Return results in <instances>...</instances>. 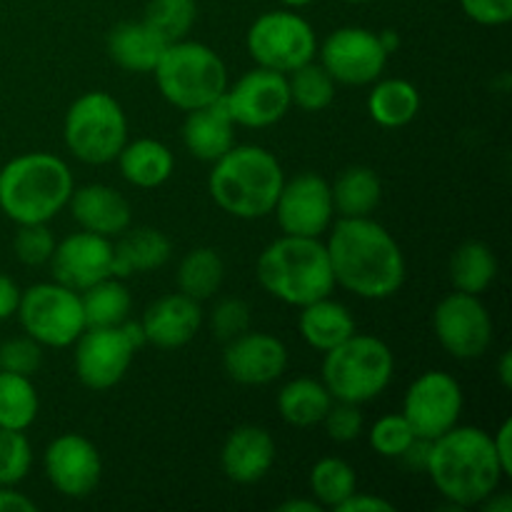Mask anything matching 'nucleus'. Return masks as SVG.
Here are the masks:
<instances>
[{
	"label": "nucleus",
	"mask_w": 512,
	"mask_h": 512,
	"mask_svg": "<svg viewBox=\"0 0 512 512\" xmlns=\"http://www.w3.org/2000/svg\"><path fill=\"white\" fill-rule=\"evenodd\" d=\"M378 35H380V43H383V48L388 50V55L398 50L400 38H398V33H395V30H383V33H378Z\"/></svg>",
	"instance_id": "864d4df0"
},
{
	"label": "nucleus",
	"mask_w": 512,
	"mask_h": 512,
	"mask_svg": "<svg viewBox=\"0 0 512 512\" xmlns=\"http://www.w3.org/2000/svg\"><path fill=\"white\" fill-rule=\"evenodd\" d=\"M38 505L28 495L13 490V485H0V512H35Z\"/></svg>",
	"instance_id": "09e8293b"
},
{
	"label": "nucleus",
	"mask_w": 512,
	"mask_h": 512,
	"mask_svg": "<svg viewBox=\"0 0 512 512\" xmlns=\"http://www.w3.org/2000/svg\"><path fill=\"white\" fill-rule=\"evenodd\" d=\"M183 143L193 158L215 163L235 145V123L223 98L205 108L190 110L183 123Z\"/></svg>",
	"instance_id": "5701e85b"
},
{
	"label": "nucleus",
	"mask_w": 512,
	"mask_h": 512,
	"mask_svg": "<svg viewBox=\"0 0 512 512\" xmlns=\"http://www.w3.org/2000/svg\"><path fill=\"white\" fill-rule=\"evenodd\" d=\"M223 368L240 385H268L288 368V348L275 335L245 330L225 345Z\"/></svg>",
	"instance_id": "6ab92c4d"
},
{
	"label": "nucleus",
	"mask_w": 512,
	"mask_h": 512,
	"mask_svg": "<svg viewBox=\"0 0 512 512\" xmlns=\"http://www.w3.org/2000/svg\"><path fill=\"white\" fill-rule=\"evenodd\" d=\"M480 508H483L485 512H512V498L510 493H490L488 498L480 503Z\"/></svg>",
	"instance_id": "8fccbe9b"
},
{
	"label": "nucleus",
	"mask_w": 512,
	"mask_h": 512,
	"mask_svg": "<svg viewBox=\"0 0 512 512\" xmlns=\"http://www.w3.org/2000/svg\"><path fill=\"white\" fill-rule=\"evenodd\" d=\"M248 53L260 68L293 73L300 65L310 63L318 53L315 30L295 10H270L258 15L248 30Z\"/></svg>",
	"instance_id": "9d476101"
},
{
	"label": "nucleus",
	"mask_w": 512,
	"mask_h": 512,
	"mask_svg": "<svg viewBox=\"0 0 512 512\" xmlns=\"http://www.w3.org/2000/svg\"><path fill=\"white\" fill-rule=\"evenodd\" d=\"M333 208L340 218H368L383 198V183L378 173L365 165L345 168L330 185Z\"/></svg>",
	"instance_id": "cd10ccee"
},
{
	"label": "nucleus",
	"mask_w": 512,
	"mask_h": 512,
	"mask_svg": "<svg viewBox=\"0 0 512 512\" xmlns=\"http://www.w3.org/2000/svg\"><path fill=\"white\" fill-rule=\"evenodd\" d=\"M113 248V278L120 280L163 268L173 253V243L158 228H128Z\"/></svg>",
	"instance_id": "393cba45"
},
{
	"label": "nucleus",
	"mask_w": 512,
	"mask_h": 512,
	"mask_svg": "<svg viewBox=\"0 0 512 512\" xmlns=\"http://www.w3.org/2000/svg\"><path fill=\"white\" fill-rule=\"evenodd\" d=\"M258 280L265 293L295 308L325 298L335 288L328 248L303 235L273 240L258 258Z\"/></svg>",
	"instance_id": "39448f33"
},
{
	"label": "nucleus",
	"mask_w": 512,
	"mask_h": 512,
	"mask_svg": "<svg viewBox=\"0 0 512 512\" xmlns=\"http://www.w3.org/2000/svg\"><path fill=\"white\" fill-rule=\"evenodd\" d=\"M115 160H118L123 178L130 185L143 190L160 188L163 183H168L175 168V158L168 145L153 138H140L133 140V143H125Z\"/></svg>",
	"instance_id": "bb28decb"
},
{
	"label": "nucleus",
	"mask_w": 512,
	"mask_h": 512,
	"mask_svg": "<svg viewBox=\"0 0 512 512\" xmlns=\"http://www.w3.org/2000/svg\"><path fill=\"white\" fill-rule=\"evenodd\" d=\"M335 285L365 300L393 298L405 283V255L373 218H340L328 238Z\"/></svg>",
	"instance_id": "f257e3e1"
},
{
	"label": "nucleus",
	"mask_w": 512,
	"mask_h": 512,
	"mask_svg": "<svg viewBox=\"0 0 512 512\" xmlns=\"http://www.w3.org/2000/svg\"><path fill=\"white\" fill-rule=\"evenodd\" d=\"M165 45L145 20H125L108 33L110 60L128 73H153Z\"/></svg>",
	"instance_id": "b1692460"
},
{
	"label": "nucleus",
	"mask_w": 512,
	"mask_h": 512,
	"mask_svg": "<svg viewBox=\"0 0 512 512\" xmlns=\"http://www.w3.org/2000/svg\"><path fill=\"white\" fill-rule=\"evenodd\" d=\"M425 473L448 503L463 510L483 503L503 480L493 438L480 428L458 425L430 443Z\"/></svg>",
	"instance_id": "f03ea898"
},
{
	"label": "nucleus",
	"mask_w": 512,
	"mask_h": 512,
	"mask_svg": "<svg viewBox=\"0 0 512 512\" xmlns=\"http://www.w3.org/2000/svg\"><path fill=\"white\" fill-rule=\"evenodd\" d=\"M285 183L283 168L260 145H233L213 163L208 188L215 205L240 220H260L273 213Z\"/></svg>",
	"instance_id": "7ed1b4c3"
},
{
	"label": "nucleus",
	"mask_w": 512,
	"mask_h": 512,
	"mask_svg": "<svg viewBox=\"0 0 512 512\" xmlns=\"http://www.w3.org/2000/svg\"><path fill=\"white\" fill-rule=\"evenodd\" d=\"M285 235L320 238L333 225V195L330 183L318 173H300L285 180L273 208Z\"/></svg>",
	"instance_id": "2eb2a0df"
},
{
	"label": "nucleus",
	"mask_w": 512,
	"mask_h": 512,
	"mask_svg": "<svg viewBox=\"0 0 512 512\" xmlns=\"http://www.w3.org/2000/svg\"><path fill=\"white\" fill-rule=\"evenodd\" d=\"M340 3H370V0H340Z\"/></svg>",
	"instance_id": "6e6d98bb"
},
{
	"label": "nucleus",
	"mask_w": 512,
	"mask_h": 512,
	"mask_svg": "<svg viewBox=\"0 0 512 512\" xmlns=\"http://www.w3.org/2000/svg\"><path fill=\"white\" fill-rule=\"evenodd\" d=\"M113 253L110 238L80 230L55 243L48 263L53 265L55 283L83 293L85 288L113 275Z\"/></svg>",
	"instance_id": "a211bd4d"
},
{
	"label": "nucleus",
	"mask_w": 512,
	"mask_h": 512,
	"mask_svg": "<svg viewBox=\"0 0 512 512\" xmlns=\"http://www.w3.org/2000/svg\"><path fill=\"white\" fill-rule=\"evenodd\" d=\"M280 3H283L285 8H290V10H298V8H305V5L315 3V0H280Z\"/></svg>",
	"instance_id": "5fc2aeb1"
},
{
	"label": "nucleus",
	"mask_w": 512,
	"mask_h": 512,
	"mask_svg": "<svg viewBox=\"0 0 512 512\" xmlns=\"http://www.w3.org/2000/svg\"><path fill=\"white\" fill-rule=\"evenodd\" d=\"M325 433L335 440V443H353L363 433V413H360V405L355 403H338L330 405V410L323 418Z\"/></svg>",
	"instance_id": "37998d69"
},
{
	"label": "nucleus",
	"mask_w": 512,
	"mask_h": 512,
	"mask_svg": "<svg viewBox=\"0 0 512 512\" xmlns=\"http://www.w3.org/2000/svg\"><path fill=\"white\" fill-rule=\"evenodd\" d=\"M45 475L60 495L83 500L98 488L103 460L98 448L85 435L65 433L45 448Z\"/></svg>",
	"instance_id": "f3484780"
},
{
	"label": "nucleus",
	"mask_w": 512,
	"mask_h": 512,
	"mask_svg": "<svg viewBox=\"0 0 512 512\" xmlns=\"http://www.w3.org/2000/svg\"><path fill=\"white\" fill-rule=\"evenodd\" d=\"M225 263L218 250L195 248L180 260L178 265V288L193 300H208L218 293L223 283Z\"/></svg>",
	"instance_id": "473e14b6"
},
{
	"label": "nucleus",
	"mask_w": 512,
	"mask_h": 512,
	"mask_svg": "<svg viewBox=\"0 0 512 512\" xmlns=\"http://www.w3.org/2000/svg\"><path fill=\"white\" fill-rule=\"evenodd\" d=\"M290 100L305 113H320L328 108L335 98V80L320 63H305L288 73Z\"/></svg>",
	"instance_id": "c9c22d12"
},
{
	"label": "nucleus",
	"mask_w": 512,
	"mask_h": 512,
	"mask_svg": "<svg viewBox=\"0 0 512 512\" xmlns=\"http://www.w3.org/2000/svg\"><path fill=\"white\" fill-rule=\"evenodd\" d=\"M43 345L35 343L33 338H13L0 345V370L18 375H35L40 363H43Z\"/></svg>",
	"instance_id": "a19ab883"
},
{
	"label": "nucleus",
	"mask_w": 512,
	"mask_h": 512,
	"mask_svg": "<svg viewBox=\"0 0 512 512\" xmlns=\"http://www.w3.org/2000/svg\"><path fill=\"white\" fill-rule=\"evenodd\" d=\"M63 138L70 153L83 163H113L128 143V118L123 105L105 90L83 93L65 113Z\"/></svg>",
	"instance_id": "6e6552de"
},
{
	"label": "nucleus",
	"mask_w": 512,
	"mask_h": 512,
	"mask_svg": "<svg viewBox=\"0 0 512 512\" xmlns=\"http://www.w3.org/2000/svg\"><path fill=\"white\" fill-rule=\"evenodd\" d=\"M68 205L80 228L103 235V238H118L130 228V220H133L128 200L118 190L103 183L83 185V188L73 190Z\"/></svg>",
	"instance_id": "4be33fe9"
},
{
	"label": "nucleus",
	"mask_w": 512,
	"mask_h": 512,
	"mask_svg": "<svg viewBox=\"0 0 512 512\" xmlns=\"http://www.w3.org/2000/svg\"><path fill=\"white\" fill-rule=\"evenodd\" d=\"M460 8L470 20L488 28L510 23L512 18V0H460Z\"/></svg>",
	"instance_id": "c03bdc74"
},
{
	"label": "nucleus",
	"mask_w": 512,
	"mask_h": 512,
	"mask_svg": "<svg viewBox=\"0 0 512 512\" xmlns=\"http://www.w3.org/2000/svg\"><path fill=\"white\" fill-rule=\"evenodd\" d=\"M38 390L28 375L0 370V428L28 430L38 418Z\"/></svg>",
	"instance_id": "72a5a7b5"
},
{
	"label": "nucleus",
	"mask_w": 512,
	"mask_h": 512,
	"mask_svg": "<svg viewBox=\"0 0 512 512\" xmlns=\"http://www.w3.org/2000/svg\"><path fill=\"white\" fill-rule=\"evenodd\" d=\"M335 510L338 512H390L393 510V503L378 498V495L358 493V490H355V493L350 495L345 503H340Z\"/></svg>",
	"instance_id": "a18cd8bd"
},
{
	"label": "nucleus",
	"mask_w": 512,
	"mask_h": 512,
	"mask_svg": "<svg viewBox=\"0 0 512 512\" xmlns=\"http://www.w3.org/2000/svg\"><path fill=\"white\" fill-rule=\"evenodd\" d=\"M145 343L160 350H178L195 338L203 325L200 300L188 298L185 293H170L148 305L143 313Z\"/></svg>",
	"instance_id": "aec40b11"
},
{
	"label": "nucleus",
	"mask_w": 512,
	"mask_h": 512,
	"mask_svg": "<svg viewBox=\"0 0 512 512\" xmlns=\"http://www.w3.org/2000/svg\"><path fill=\"white\" fill-rule=\"evenodd\" d=\"M73 173L53 153H23L0 168V210L13 223H48L73 195Z\"/></svg>",
	"instance_id": "20e7f679"
},
{
	"label": "nucleus",
	"mask_w": 512,
	"mask_h": 512,
	"mask_svg": "<svg viewBox=\"0 0 512 512\" xmlns=\"http://www.w3.org/2000/svg\"><path fill=\"white\" fill-rule=\"evenodd\" d=\"M153 75L163 98L185 113L215 103L228 90L223 58L210 45L195 40L183 38L165 45Z\"/></svg>",
	"instance_id": "423d86ee"
},
{
	"label": "nucleus",
	"mask_w": 512,
	"mask_h": 512,
	"mask_svg": "<svg viewBox=\"0 0 512 512\" xmlns=\"http://www.w3.org/2000/svg\"><path fill=\"white\" fill-rule=\"evenodd\" d=\"M490 438H493V448L495 455H498L500 468H503V475H512V420H503L498 433L490 435Z\"/></svg>",
	"instance_id": "49530a36"
},
{
	"label": "nucleus",
	"mask_w": 512,
	"mask_h": 512,
	"mask_svg": "<svg viewBox=\"0 0 512 512\" xmlns=\"http://www.w3.org/2000/svg\"><path fill=\"white\" fill-rule=\"evenodd\" d=\"M198 15V3L195 0H150L145 5V23L165 40L175 43L190 33Z\"/></svg>",
	"instance_id": "e433bc0d"
},
{
	"label": "nucleus",
	"mask_w": 512,
	"mask_h": 512,
	"mask_svg": "<svg viewBox=\"0 0 512 512\" xmlns=\"http://www.w3.org/2000/svg\"><path fill=\"white\" fill-rule=\"evenodd\" d=\"M223 103L235 125L243 128H270L288 115L290 88L288 75L270 68H253L240 75L233 88L225 90Z\"/></svg>",
	"instance_id": "ddd939ff"
},
{
	"label": "nucleus",
	"mask_w": 512,
	"mask_h": 512,
	"mask_svg": "<svg viewBox=\"0 0 512 512\" xmlns=\"http://www.w3.org/2000/svg\"><path fill=\"white\" fill-rule=\"evenodd\" d=\"M495 275H498V258L493 248L480 240L463 243L450 260V280L460 293H485L495 283Z\"/></svg>",
	"instance_id": "7c9ffc66"
},
{
	"label": "nucleus",
	"mask_w": 512,
	"mask_h": 512,
	"mask_svg": "<svg viewBox=\"0 0 512 512\" xmlns=\"http://www.w3.org/2000/svg\"><path fill=\"white\" fill-rule=\"evenodd\" d=\"M133 355V343L120 325L85 328L75 340V373L85 388L110 390L125 378Z\"/></svg>",
	"instance_id": "dca6fc26"
},
{
	"label": "nucleus",
	"mask_w": 512,
	"mask_h": 512,
	"mask_svg": "<svg viewBox=\"0 0 512 512\" xmlns=\"http://www.w3.org/2000/svg\"><path fill=\"white\" fill-rule=\"evenodd\" d=\"M20 293H23V290L18 288V283H15L10 275L0 273V323L18 313Z\"/></svg>",
	"instance_id": "de8ad7c7"
},
{
	"label": "nucleus",
	"mask_w": 512,
	"mask_h": 512,
	"mask_svg": "<svg viewBox=\"0 0 512 512\" xmlns=\"http://www.w3.org/2000/svg\"><path fill=\"white\" fill-rule=\"evenodd\" d=\"M275 463V440L260 425H240L225 438L220 450L223 473L233 483L253 485L270 473Z\"/></svg>",
	"instance_id": "412c9836"
},
{
	"label": "nucleus",
	"mask_w": 512,
	"mask_h": 512,
	"mask_svg": "<svg viewBox=\"0 0 512 512\" xmlns=\"http://www.w3.org/2000/svg\"><path fill=\"white\" fill-rule=\"evenodd\" d=\"M33 465V448L25 430L0 428V485H18Z\"/></svg>",
	"instance_id": "4c0bfd02"
},
{
	"label": "nucleus",
	"mask_w": 512,
	"mask_h": 512,
	"mask_svg": "<svg viewBox=\"0 0 512 512\" xmlns=\"http://www.w3.org/2000/svg\"><path fill=\"white\" fill-rule=\"evenodd\" d=\"M85 310V325L88 328H113V325H123L128 320L130 298L128 288L120 278H105L100 283L90 285L80 295Z\"/></svg>",
	"instance_id": "2f4dec72"
},
{
	"label": "nucleus",
	"mask_w": 512,
	"mask_h": 512,
	"mask_svg": "<svg viewBox=\"0 0 512 512\" xmlns=\"http://www.w3.org/2000/svg\"><path fill=\"white\" fill-rule=\"evenodd\" d=\"M395 358L388 343L375 335L353 333L325 353L323 385L333 400L363 405L375 400L390 385Z\"/></svg>",
	"instance_id": "0eeeda50"
},
{
	"label": "nucleus",
	"mask_w": 512,
	"mask_h": 512,
	"mask_svg": "<svg viewBox=\"0 0 512 512\" xmlns=\"http://www.w3.org/2000/svg\"><path fill=\"white\" fill-rule=\"evenodd\" d=\"M420 110V93L410 80H380L368 95V113L380 128H405Z\"/></svg>",
	"instance_id": "c756f323"
},
{
	"label": "nucleus",
	"mask_w": 512,
	"mask_h": 512,
	"mask_svg": "<svg viewBox=\"0 0 512 512\" xmlns=\"http://www.w3.org/2000/svg\"><path fill=\"white\" fill-rule=\"evenodd\" d=\"M323 505L318 500H288V503L278 505V512H320Z\"/></svg>",
	"instance_id": "3c124183"
},
{
	"label": "nucleus",
	"mask_w": 512,
	"mask_h": 512,
	"mask_svg": "<svg viewBox=\"0 0 512 512\" xmlns=\"http://www.w3.org/2000/svg\"><path fill=\"white\" fill-rule=\"evenodd\" d=\"M433 328L440 345L458 360H475L493 343V318L478 295L450 293L433 313Z\"/></svg>",
	"instance_id": "4468645a"
},
{
	"label": "nucleus",
	"mask_w": 512,
	"mask_h": 512,
	"mask_svg": "<svg viewBox=\"0 0 512 512\" xmlns=\"http://www.w3.org/2000/svg\"><path fill=\"white\" fill-rule=\"evenodd\" d=\"M15 315L25 335L48 348H68L88 328L80 293L60 283L30 285L20 293Z\"/></svg>",
	"instance_id": "1a4fd4ad"
},
{
	"label": "nucleus",
	"mask_w": 512,
	"mask_h": 512,
	"mask_svg": "<svg viewBox=\"0 0 512 512\" xmlns=\"http://www.w3.org/2000/svg\"><path fill=\"white\" fill-rule=\"evenodd\" d=\"M388 58L380 35L360 25L333 30L320 48V65L335 83L343 85L375 83L383 75Z\"/></svg>",
	"instance_id": "9b49d317"
},
{
	"label": "nucleus",
	"mask_w": 512,
	"mask_h": 512,
	"mask_svg": "<svg viewBox=\"0 0 512 512\" xmlns=\"http://www.w3.org/2000/svg\"><path fill=\"white\" fill-rule=\"evenodd\" d=\"M418 438L405 420L403 413L385 415L370 430V445L380 458H398L410 448V443Z\"/></svg>",
	"instance_id": "58836bf2"
},
{
	"label": "nucleus",
	"mask_w": 512,
	"mask_h": 512,
	"mask_svg": "<svg viewBox=\"0 0 512 512\" xmlns=\"http://www.w3.org/2000/svg\"><path fill=\"white\" fill-rule=\"evenodd\" d=\"M298 328L310 348L328 353L355 333V320L343 303L325 295V298L313 300V303L300 308Z\"/></svg>",
	"instance_id": "a878e982"
},
{
	"label": "nucleus",
	"mask_w": 512,
	"mask_h": 512,
	"mask_svg": "<svg viewBox=\"0 0 512 512\" xmlns=\"http://www.w3.org/2000/svg\"><path fill=\"white\" fill-rule=\"evenodd\" d=\"M13 250L20 263L43 265L48 263L55 250V238L45 223L18 225V233L13 238Z\"/></svg>",
	"instance_id": "ea45409f"
},
{
	"label": "nucleus",
	"mask_w": 512,
	"mask_h": 512,
	"mask_svg": "<svg viewBox=\"0 0 512 512\" xmlns=\"http://www.w3.org/2000/svg\"><path fill=\"white\" fill-rule=\"evenodd\" d=\"M333 405V395L323 385V380L295 378L278 393L280 418L295 428H310L323 423L325 413Z\"/></svg>",
	"instance_id": "c85d7f7f"
},
{
	"label": "nucleus",
	"mask_w": 512,
	"mask_h": 512,
	"mask_svg": "<svg viewBox=\"0 0 512 512\" xmlns=\"http://www.w3.org/2000/svg\"><path fill=\"white\" fill-rule=\"evenodd\" d=\"M498 375H500V383H503V388H512V353H503V358H500V368H498Z\"/></svg>",
	"instance_id": "603ef678"
},
{
	"label": "nucleus",
	"mask_w": 512,
	"mask_h": 512,
	"mask_svg": "<svg viewBox=\"0 0 512 512\" xmlns=\"http://www.w3.org/2000/svg\"><path fill=\"white\" fill-rule=\"evenodd\" d=\"M310 490L323 508H338L358 490L353 465L340 458H323L310 470Z\"/></svg>",
	"instance_id": "f704fd0d"
},
{
	"label": "nucleus",
	"mask_w": 512,
	"mask_h": 512,
	"mask_svg": "<svg viewBox=\"0 0 512 512\" xmlns=\"http://www.w3.org/2000/svg\"><path fill=\"white\" fill-rule=\"evenodd\" d=\"M463 413V390L450 373L428 370L413 380L403 400V415L418 438L435 440L455 428Z\"/></svg>",
	"instance_id": "f8f14e48"
},
{
	"label": "nucleus",
	"mask_w": 512,
	"mask_h": 512,
	"mask_svg": "<svg viewBox=\"0 0 512 512\" xmlns=\"http://www.w3.org/2000/svg\"><path fill=\"white\" fill-rule=\"evenodd\" d=\"M210 328L220 340H233L250 330V308L245 300L240 298H225L215 305L213 318H210Z\"/></svg>",
	"instance_id": "79ce46f5"
}]
</instances>
